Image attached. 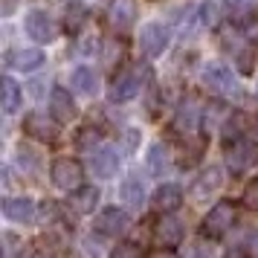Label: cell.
<instances>
[{
    "mask_svg": "<svg viewBox=\"0 0 258 258\" xmlns=\"http://www.w3.org/2000/svg\"><path fill=\"white\" fill-rule=\"evenodd\" d=\"M200 79H203V84H206L209 90H215V93L226 96V99H241V84L235 79L232 67H226L221 61H209V64L203 67V73H200Z\"/></svg>",
    "mask_w": 258,
    "mask_h": 258,
    "instance_id": "obj_2",
    "label": "cell"
},
{
    "mask_svg": "<svg viewBox=\"0 0 258 258\" xmlns=\"http://www.w3.org/2000/svg\"><path fill=\"white\" fill-rule=\"evenodd\" d=\"M244 203L249 206V209H258V183H255V186H249L244 191Z\"/></svg>",
    "mask_w": 258,
    "mask_h": 258,
    "instance_id": "obj_26",
    "label": "cell"
},
{
    "mask_svg": "<svg viewBox=\"0 0 258 258\" xmlns=\"http://www.w3.org/2000/svg\"><path fill=\"white\" fill-rule=\"evenodd\" d=\"M168 168H171L168 148H165L163 142H154L151 148H148V171H151L154 177H163Z\"/></svg>",
    "mask_w": 258,
    "mask_h": 258,
    "instance_id": "obj_22",
    "label": "cell"
},
{
    "mask_svg": "<svg viewBox=\"0 0 258 258\" xmlns=\"http://www.w3.org/2000/svg\"><path fill=\"white\" fill-rule=\"evenodd\" d=\"M255 154H258V145L246 140H232V145H226V165L232 174H244L249 165L255 163Z\"/></svg>",
    "mask_w": 258,
    "mask_h": 258,
    "instance_id": "obj_10",
    "label": "cell"
},
{
    "mask_svg": "<svg viewBox=\"0 0 258 258\" xmlns=\"http://www.w3.org/2000/svg\"><path fill=\"white\" fill-rule=\"evenodd\" d=\"M49 113L58 122H73L76 119L79 107H76V99L70 96L67 87H52V93H49Z\"/></svg>",
    "mask_w": 258,
    "mask_h": 258,
    "instance_id": "obj_14",
    "label": "cell"
},
{
    "mask_svg": "<svg viewBox=\"0 0 258 258\" xmlns=\"http://www.w3.org/2000/svg\"><path fill=\"white\" fill-rule=\"evenodd\" d=\"M223 3L229 12H249V9H255L258 0H223Z\"/></svg>",
    "mask_w": 258,
    "mask_h": 258,
    "instance_id": "obj_24",
    "label": "cell"
},
{
    "mask_svg": "<svg viewBox=\"0 0 258 258\" xmlns=\"http://www.w3.org/2000/svg\"><path fill=\"white\" fill-rule=\"evenodd\" d=\"M252 137H255V145H258V119H255V125H252Z\"/></svg>",
    "mask_w": 258,
    "mask_h": 258,
    "instance_id": "obj_31",
    "label": "cell"
},
{
    "mask_svg": "<svg viewBox=\"0 0 258 258\" xmlns=\"http://www.w3.org/2000/svg\"><path fill=\"white\" fill-rule=\"evenodd\" d=\"M198 122H200L198 102H195V99H186V102L180 105V110H177V116H174V128L177 131H186V134H195Z\"/></svg>",
    "mask_w": 258,
    "mask_h": 258,
    "instance_id": "obj_21",
    "label": "cell"
},
{
    "mask_svg": "<svg viewBox=\"0 0 258 258\" xmlns=\"http://www.w3.org/2000/svg\"><path fill=\"white\" fill-rule=\"evenodd\" d=\"M99 198H102V191L96 186H82L79 191H73V198H70V203H73V209L76 212H93L96 206H99Z\"/></svg>",
    "mask_w": 258,
    "mask_h": 258,
    "instance_id": "obj_23",
    "label": "cell"
},
{
    "mask_svg": "<svg viewBox=\"0 0 258 258\" xmlns=\"http://www.w3.org/2000/svg\"><path fill=\"white\" fill-rule=\"evenodd\" d=\"M110 258H140V249H137L134 244H122V246L113 249V255Z\"/></svg>",
    "mask_w": 258,
    "mask_h": 258,
    "instance_id": "obj_25",
    "label": "cell"
},
{
    "mask_svg": "<svg viewBox=\"0 0 258 258\" xmlns=\"http://www.w3.org/2000/svg\"><path fill=\"white\" fill-rule=\"evenodd\" d=\"M151 203L157 212H163V215H174L180 206H183V188L177 186V183H160L157 191L151 195Z\"/></svg>",
    "mask_w": 258,
    "mask_h": 258,
    "instance_id": "obj_13",
    "label": "cell"
},
{
    "mask_svg": "<svg viewBox=\"0 0 258 258\" xmlns=\"http://www.w3.org/2000/svg\"><path fill=\"white\" fill-rule=\"evenodd\" d=\"M119 151L116 148H110V145H99L93 154H90V171L93 177L99 180H107V177H113L119 171Z\"/></svg>",
    "mask_w": 258,
    "mask_h": 258,
    "instance_id": "obj_12",
    "label": "cell"
},
{
    "mask_svg": "<svg viewBox=\"0 0 258 258\" xmlns=\"http://www.w3.org/2000/svg\"><path fill=\"white\" fill-rule=\"evenodd\" d=\"M246 255L258 258V229L255 232H249V238H246Z\"/></svg>",
    "mask_w": 258,
    "mask_h": 258,
    "instance_id": "obj_28",
    "label": "cell"
},
{
    "mask_svg": "<svg viewBox=\"0 0 258 258\" xmlns=\"http://www.w3.org/2000/svg\"><path fill=\"white\" fill-rule=\"evenodd\" d=\"M35 258H44V255H35Z\"/></svg>",
    "mask_w": 258,
    "mask_h": 258,
    "instance_id": "obj_33",
    "label": "cell"
},
{
    "mask_svg": "<svg viewBox=\"0 0 258 258\" xmlns=\"http://www.w3.org/2000/svg\"><path fill=\"white\" fill-rule=\"evenodd\" d=\"M24 134L38 142H55L58 140V119L41 113V110H32L24 116Z\"/></svg>",
    "mask_w": 258,
    "mask_h": 258,
    "instance_id": "obj_7",
    "label": "cell"
},
{
    "mask_svg": "<svg viewBox=\"0 0 258 258\" xmlns=\"http://www.w3.org/2000/svg\"><path fill=\"white\" fill-rule=\"evenodd\" d=\"M90 137H93V140H99V131H90V128H84V131H82V140H79V142H82L84 148L90 145Z\"/></svg>",
    "mask_w": 258,
    "mask_h": 258,
    "instance_id": "obj_29",
    "label": "cell"
},
{
    "mask_svg": "<svg viewBox=\"0 0 258 258\" xmlns=\"http://www.w3.org/2000/svg\"><path fill=\"white\" fill-rule=\"evenodd\" d=\"M154 258H174V255H171V252H157Z\"/></svg>",
    "mask_w": 258,
    "mask_h": 258,
    "instance_id": "obj_32",
    "label": "cell"
},
{
    "mask_svg": "<svg viewBox=\"0 0 258 258\" xmlns=\"http://www.w3.org/2000/svg\"><path fill=\"white\" fill-rule=\"evenodd\" d=\"M24 29L35 44H49V41H55V35H58V24L44 9H29L24 18Z\"/></svg>",
    "mask_w": 258,
    "mask_h": 258,
    "instance_id": "obj_6",
    "label": "cell"
},
{
    "mask_svg": "<svg viewBox=\"0 0 258 258\" xmlns=\"http://www.w3.org/2000/svg\"><path fill=\"white\" fill-rule=\"evenodd\" d=\"M223 258H249V255H246V252H241V249H229Z\"/></svg>",
    "mask_w": 258,
    "mask_h": 258,
    "instance_id": "obj_30",
    "label": "cell"
},
{
    "mask_svg": "<svg viewBox=\"0 0 258 258\" xmlns=\"http://www.w3.org/2000/svg\"><path fill=\"white\" fill-rule=\"evenodd\" d=\"M3 215L12 223H32L38 215V206L29 198H6L3 200Z\"/></svg>",
    "mask_w": 258,
    "mask_h": 258,
    "instance_id": "obj_15",
    "label": "cell"
},
{
    "mask_svg": "<svg viewBox=\"0 0 258 258\" xmlns=\"http://www.w3.org/2000/svg\"><path fill=\"white\" fill-rule=\"evenodd\" d=\"M188 258H212V249H206L203 244H191L188 246Z\"/></svg>",
    "mask_w": 258,
    "mask_h": 258,
    "instance_id": "obj_27",
    "label": "cell"
},
{
    "mask_svg": "<svg viewBox=\"0 0 258 258\" xmlns=\"http://www.w3.org/2000/svg\"><path fill=\"white\" fill-rule=\"evenodd\" d=\"M235 221H238V206H235L232 200H218L209 209V215L203 218V238L218 241V238H223L232 229Z\"/></svg>",
    "mask_w": 258,
    "mask_h": 258,
    "instance_id": "obj_3",
    "label": "cell"
},
{
    "mask_svg": "<svg viewBox=\"0 0 258 258\" xmlns=\"http://www.w3.org/2000/svg\"><path fill=\"white\" fill-rule=\"evenodd\" d=\"M44 52L38 47H26V49H15V52H9V58H6V64L12 67V70L18 73H32L38 70V67H44Z\"/></svg>",
    "mask_w": 258,
    "mask_h": 258,
    "instance_id": "obj_16",
    "label": "cell"
},
{
    "mask_svg": "<svg viewBox=\"0 0 258 258\" xmlns=\"http://www.w3.org/2000/svg\"><path fill=\"white\" fill-rule=\"evenodd\" d=\"M171 44V26L163 24V21H151V24L142 26L140 32V49L148 55V58H160Z\"/></svg>",
    "mask_w": 258,
    "mask_h": 258,
    "instance_id": "obj_5",
    "label": "cell"
},
{
    "mask_svg": "<svg viewBox=\"0 0 258 258\" xmlns=\"http://www.w3.org/2000/svg\"><path fill=\"white\" fill-rule=\"evenodd\" d=\"M70 82H73V90L82 96H93L99 90V76H96L93 67H76Z\"/></svg>",
    "mask_w": 258,
    "mask_h": 258,
    "instance_id": "obj_20",
    "label": "cell"
},
{
    "mask_svg": "<svg viewBox=\"0 0 258 258\" xmlns=\"http://www.w3.org/2000/svg\"><path fill=\"white\" fill-rule=\"evenodd\" d=\"M151 82V67L148 64H137V67H131L128 73H122L116 82L110 84V102H116V105H125L131 99H137L142 93V87Z\"/></svg>",
    "mask_w": 258,
    "mask_h": 258,
    "instance_id": "obj_1",
    "label": "cell"
},
{
    "mask_svg": "<svg viewBox=\"0 0 258 258\" xmlns=\"http://www.w3.org/2000/svg\"><path fill=\"white\" fill-rule=\"evenodd\" d=\"M49 177L61 191H79L84 183V165L73 157H58V160H52Z\"/></svg>",
    "mask_w": 258,
    "mask_h": 258,
    "instance_id": "obj_4",
    "label": "cell"
},
{
    "mask_svg": "<svg viewBox=\"0 0 258 258\" xmlns=\"http://www.w3.org/2000/svg\"><path fill=\"white\" fill-rule=\"evenodd\" d=\"M96 232L99 235H107V238H116V235H125V229L131 226V218L128 212L122 206H105V209L96 215Z\"/></svg>",
    "mask_w": 258,
    "mask_h": 258,
    "instance_id": "obj_8",
    "label": "cell"
},
{
    "mask_svg": "<svg viewBox=\"0 0 258 258\" xmlns=\"http://www.w3.org/2000/svg\"><path fill=\"white\" fill-rule=\"evenodd\" d=\"M154 238H157V244L163 246V249H174V246H180L183 238H186V223L180 221L177 215H163V218L157 221Z\"/></svg>",
    "mask_w": 258,
    "mask_h": 258,
    "instance_id": "obj_9",
    "label": "cell"
},
{
    "mask_svg": "<svg viewBox=\"0 0 258 258\" xmlns=\"http://www.w3.org/2000/svg\"><path fill=\"white\" fill-rule=\"evenodd\" d=\"M137 21V0H110L107 6V24L113 26V32L125 35Z\"/></svg>",
    "mask_w": 258,
    "mask_h": 258,
    "instance_id": "obj_11",
    "label": "cell"
},
{
    "mask_svg": "<svg viewBox=\"0 0 258 258\" xmlns=\"http://www.w3.org/2000/svg\"><path fill=\"white\" fill-rule=\"evenodd\" d=\"M119 195H122V203H125V206L140 209L142 203H145V183H142L137 174H128L125 183H122V188H119Z\"/></svg>",
    "mask_w": 258,
    "mask_h": 258,
    "instance_id": "obj_18",
    "label": "cell"
},
{
    "mask_svg": "<svg viewBox=\"0 0 258 258\" xmlns=\"http://www.w3.org/2000/svg\"><path fill=\"white\" fill-rule=\"evenodd\" d=\"M0 96H3V113L6 116H12V113H18V107H21V102H24V90H21V84L15 82L12 76H3V82H0Z\"/></svg>",
    "mask_w": 258,
    "mask_h": 258,
    "instance_id": "obj_17",
    "label": "cell"
},
{
    "mask_svg": "<svg viewBox=\"0 0 258 258\" xmlns=\"http://www.w3.org/2000/svg\"><path fill=\"white\" fill-rule=\"evenodd\" d=\"M221 183H223V171L212 165V168H206V171H203V174L195 180V186H191V195H195L198 200H203L206 195L218 191V188H221Z\"/></svg>",
    "mask_w": 258,
    "mask_h": 258,
    "instance_id": "obj_19",
    "label": "cell"
}]
</instances>
